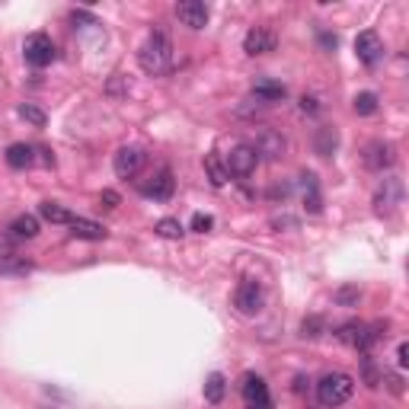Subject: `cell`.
I'll return each instance as SVG.
<instances>
[{
  "mask_svg": "<svg viewBox=\"0 0 409 409\" xmlns=\"http://www.w3.org/2000/svg\"><path fill=\"white\" fill-rule=\"evenodd\" d=\"M99 204H102V208H115V204H119V192L106 189V192L99 195Z\"/></svg>",
  "mask_w": 409,
  "mask_h": 409,
  "instance_id": "obj_31",
  "label": "cell"
},
{
  "mask_svg": "<svg viewBox=\"0 0 409 409\" xmlns=\"http://www.w3.org/2000/svg\"><path fill=\"white\" fill-rule=\"evenodd\" d=\"M285 138H281L278 131H272V128H262L259 138H256V153H262V157L268 160H281L285 157Z\"/></svg>",
  "mask_w": 409,
  "mask_h": 409,
  "instance_id": "obj_12",
  "label": "cell"
},
{
  "mask_svg": "<svg viewBox=\"0 0 409 409\" xmlns=\"http://www.w3.org/2000/svg\"><path fill=\"white\" fill-rule=\"evenodd\" d=\"M355 55H358V61H361V64L374 67V64L383 58V42H381V36H377L374 29L358 32V38H355Z\"/></svg>",
  "mask_w": 409,
  "mask_h": 409,
  "instance_id": "obj_6",
  "label": "cell"
},
{
  "mask_svg": "<svg viewBox=\"0 0 409 409\" xmlns=\"http://www.w3.org/2000/svg\"><path fill=\"white\" fill-rule=\"evenodd\" d=\"M246 409H272V400H259V403H246Z\"/></svg>",
  "mask_w": 409,
  "mask_h": 409,
  "instance_id": "obj_37",
  "label": "cell"
},
{
  "mask_svg": "<svg viewBox=\"0 0 409 409\" xmlns=\"http://www.w3.org/2000/svg\"><path fill=\"white\" fill-rule=\"evenodd\" d=\"M67 227H70V234L80 236V240H106V234H109V230L102 227V224L87 221V217H74V221H70Z\"/></svg>",
  "mask_w": 409,
  "mask_h": 409,
  "instance_id": "obj_16",
  "label": "cell"
},
{
  "mask_svg": "<svg viewBox=\"0 0 409 409\" xmlns=\"http://www.w3.org/2000/svg\"><path fill=\"white\" fill-rule=\"evenodd\" d=\"M396 160V151L393 144H387V141H374V144H368V151H364V163H368V170H390Z\"/></svg>",
  "mask_w": 409,
  "mask_h": 409,
  "instance_id": "obj_9",
  "label": "cell"
},
{
  "mask_svg": "<svg viewBox=\"0 0 409 409\" xmlns=\"http://www.w3.org/2000/svg\"><path fill=\"white\" fill-rule=\"evenodd\" d=\"M38 214H42L45 221H51V224H70V221H74V214H70L64 204H58V202H42V204H38Z\"/></svg>",
  "mask_w": 409,
  "mask_h": 409,
  "instance_id": "obj_22",
  "label": "cell"
},
{
  "mask_svg": "<svg viewBox=\"0 0 409 409\" xmlns=\"http://www.w3.org/2000/svg\"><path fill=\"white\" fill-rule=\"evenodd\" d=\"M170 61H173V48H170V38L163 36V32H151V38H147L144 45H141L138 51V64L144 74L151 77H160L170 70Z\"/></svg>",
  "mask_w": 409,
  "mask_h": 409,
  "instance_id": "obj_1",
  "label": "cell"
},
{
  "mask_svg": "<svg viewBox=\"0 0 409 409\" xmlns=\"http://www.w3.org/2000/svg\"><path fill=\"white\" fill-rule=\"evenodd\" d=\"M147 153L141 151V147H121L119 153H115V176L119 179H131L141 173V166H144Z\"/></svg>",
  "mask_w": 409,
  "mask_h": 409,
  "instance_id": "obj_7",
  "label": "cell"
},
{
  "mask_svg": "<svg viewBox=\"0 0 409 409\" xmlns=\"http://www.w3.org/2000/svg\"><path fill=\"white\" fill-rule=\"evenodd\" d=\"M320 42H323L326 48H336V36H323V38H320Z\"/></svg>",
  "mask_w": 409,
  "mask_h": 409,
  "instance_id": "obj_38",
  "label": "cell"
},
{
  "mask_svg": "<svg viewBox=\"0 0 409 409\" xmlns=\"http://www.w3.org/2000/svg\"><path fill=\"white\" fill-rule=\"evenodd\" d=\"M253 96H256V99H262V102H281L288 96V89L281 87V83H275V80H256L253 83Z\"/></svg>",
  "mask_w": 409,
  "mask_h": 409,
  "instance_id": "obj_18",
  "label": "cell"
},
{
  "mask_svg": "<svg viewBox=\"0 0 409 409\" xmlns=\"http://www.w3.org/2000/svg\"><path fill=\"white\" fill-rule=\"evenodd\" d=\"M204 173H208V179H211V185H214V189H221V185L230 179L227 176V166H224L214 153H208V157H204Z\"/></svg>",
  "mask_w": 409,
  "mask_h": 409,
  "instance_id": "obj_23",
  "label": "cell"
},
{
  "mask_svg": "<svg viewBox=\"0 0 409 409\" xmlns=\"http://www.w3.org/2000/svg\"><path fill=\"white\" fill-rule=\"evenodd\" d=\"M243 51L246 55H268V51H275V32L266 29V26H256V29L246 32V38H243Z\"/></svg>",
  "mask_w": 409,
  "mask_h": 409,
  "instance_id": "obj_8",
  "label": "cell"
},
{
  "mask_svg": "<svg viewBox=\"0 0 409 409\" xmlns=\"http://www.w3.org/2000/svg\"><path fill=\"white\" fill-rule=\"evenodd\" d=\"M234 304H236V310L246 313V317L259 313V310H262V288L256 285V281H243V285L236 288Z\"/></svg>",
  "mask_w": 409,
  "mask_h": 409,
  "instance_id": "obj_10",
  "label": "cell"
},
{
  "mask_svg": "<svg viewBox=\"0 0 409 409\" xmlns=\"http://www.w3.org/2000/svg\"><path fill=\"white\" fill-rule=\"evenodd\" d=\"M10 230H13V236H19V240H32V236L38 234V221L32 214H19L16 221L10 224Z\"/></svg>",
  "mask_w": 409,
  "mask_h": 409,
  "instance_id": "obj_24",
  "label": "cell"
},
{
  "mask_svg": "<svg viewBox=\"0 0 409 409\" xmlns=\"http://www.w3.org/2000/svg\"><path fill=\"white\" fill-rule=\"evenodd\" d=\"M32 163H36V147H29V144L6 147V166H10V170H29Z\"/></svg>",
  "mask_w": 409,
  "mask_h": 409,
  "instance_id": "obj_15",
  "label": "cell"
},
{
  "mask_svg": "<svg viewBox=\"0 0 409 409\" xmlns=\"http://www.w3.org/2000/svg\"><path fill=\"white\" fill-rule=\"evenodd\" d=\"M157 236H163V240H179V236L185 234L182 230V224L176 221V217H163V221H157Z\"/></svg>",
  "mask_w": 409,
  "mask_h": 409,
  "instance_id": "obj_25",
  "label": "cell"
},
{
  "mask_svg": "<svg viewBox=\"0 0 409 409\" xmlns=\"http://www.w3.org/2000/svg\"><path fill=\"white\" fill-rule=\"evenodd\" d=\"M355 393V381H351L349 374H342V371H332V374H326L323 381L317 383V396L323 406L336 409L342 406V403H349V396Z\"/></svg>",
  "mask_w": 409,
  "mask_h": 409,
  "instance_id": "obj_2",
  "label": "cell"
},
{
  "mask_svg": "<svg viewBox=\"0 0 409 409\" xmlns=\"http://www.w3.org/2000/svg\"><path fill=\"white\" fill-rule=\"evenodd\" d=\"M259 166V153L253 144H236L227 153V176H253Z\"/></svg>",
  "mask_w": 409,
  "mask_h": 409,
  "instance_id": "obj_4",
  "label": "cell"
},
{
  "mask_svg": "<svg viewBox=\"0 0 409 409\" xmlns=\"http://www.w3.org/2000/svg\"><path fill=\"white\" fill-rule=\"evenodd\" d=\"M396 361H400V368L409 364V345L406 342H400V349H396Z\"/></svg>",
  "mask_w": 409,
  "mask_h": 409,
  "instance_id": "obj_34",
  "label": "cell"
},
{
  "mask_svg": "<svg viewBox=\"0 0 409 409\" xmlns=\"http://www.w3.org/2000/svg\"><path fill=\"white\" fill-rule=\"evenodd\" d=\"M23 55L29 67H48L55 61V42H51L45 32H32L23 45Z\"/></svg>",
  "mask_w": 409,
  "mask_h": 409,
  "instance_id": "obj_3",
  "label": "cell"
},
{
  "mask_svg": "<svg viewBox=\"0 0 409 409\" xmlns=\"http://www.w3.org/2000/svg\"><path fill=\"white\" fill-rule=\"evenodd\" d=\"M364 377H368V387H377V371H374V364H371V358H364Z\"/></svg>",
  "mask_w": 409,
  "mask_h": 409,
  "instance_id": "obj_32",
  "label": "cell"
},
{
  "mask_svg": "<svg viewBox=\"0 0 409 409\" xmlns=\"http://www.w3.org/2000/svg\"><path fill=\"white\" fill-rule=\"evenodd\" d=\"M358 298H361L358 288H339V291H336V304H342V307H351Z\"/></svg>",
  "mask_w": 409,
  "mask_h": 409,
  "instance_id": "obj_28",
  "label": "cell"
},
{
  "mask_svg": "<svg viewBox=\"0 0 409 409\" xmlns=\"http://www.w3.org/2000/svg\"><path fill=\"white\" fill-rule=\"evenodd\" d=\"M243 396H246V403H259V400H268V387L262 377L256 374H246L243 377Z\"/></svg>",
  "mask_w": 409,
  "mask_h": 409,
  "instance_id": "obj_20",
  "label": "cell"
},
{
  "mask_svg": "<svg viewBox=\"0 0 409 409\" xmlns=\"http://www.w3.org/2000/svg\"><path fill=\"white\" fill-rule=\"evenodd\" d=\"M224 390H227V381H224L221 371L208 374V381H204V400H208L211 406H217V403L224 400Z\"/></svg>",
  "mask_w": 409,
  "mask_h": 409,
  "instance_id": "obj_21",
  "label": "cell"
},
{
  "mask_svg": "<svg viewBox=\"0 0 409 409\" xmlns=\"http://www.w3.org/2000/svg\"><path fill=\"white\" fill-rule=\"evenodd\" d=\"M176 16L182 26H189V29H204L208 26V6L202 4V0H182V4L176 6Z\"/></svg>",
  "mask_w": 409,
  "mask_h": 409,
  "instance_id": "obj_11",
  "label": "cell"
},
{
  "mask_svg": "<svg viewBox=\"0 0 409 409\" xmlns=\"http://www.w3.org/2000/svg\"><path fill=\"white\" fill-rule=\"evenodd\" d=\"M19 119H26L29 125H36V128H45L48 115H45L38 106H29V102H23V106H19Z\"/></svg>",
  "mask_w": 409,
  "mask_h": 409,
  "instance_id": "obj_26",
  "label": "cell"
},
{
  "mask_svg": "<svg viewBox=\"0 0 409 409\" xmlns=\"http://www.w3.org/2000/svg\"><path fill=\"white\" fill-rule=\"evenodd\" d=\"M300 329H304V336L317 339V336H320V329H323V320H320V317H307V320H304V326H300Z\"/></svg>",
  "mask_w": 409,
  "mask_h": 409,
  "instance_id": "obj_30",
  "label": "cell"
},
{
  "mask_svg": "<svg viewBox=\"0 0 409 409\" xmlns=\"http://www.w3.org/2000/svg\"><path fill=\"white\" fill-rule=\"evenodd\" d=\"M211 227H214V217H211V214H195V217H192V230H195V234H208Z\"/></svg>",
  "mask_w": 409,
  "mask_h": 409,
  "instance_id": "obj_29",
  "label": "cell"
},
{
  "mask_svg": "<svg viewBox=\"0 0 409 409\" xmlns=\"http://www.w3.org/2000/svg\"><path fill=\"white\" fill-rule=\"evenodd\" d=\"M70 19H74V23H89V26L96 23V19L89 16V13H83V10H74V13H70Z\"/></svg>",
  "mask_w": 409,
  "mask_h": 409,
  "instance_id": "obj_35",
  "label": "cell"
},
{
  "mask_svg": "<svg viewBox=\"0 0 409 409\" xmlns=\"http://www.w3.org/2000/svg\"><path fill=\"white\" fill-rule=\"evenodd\" d=\"M36 153H38V163H42V166H55V157H51V151H48V147H36Z\"/></svg>",
  "mask_w": 409,
  "mask_h": 409,
  "instance_id": "obj_33",
  "label": "cell"
},
{
  "mask_svg": "<svg viewBox=\"0 0 409 409\" xmlns=\"http://www.w3.org/2000/svg\"><path fill=\"white\" fill-rule=\"evenodd\" d=\"M300 109H304V112H317V99H313V96H304V99H300Z\"/></svg>",
  "mask_w": 409,
  "mask_h": 409,
  "instance_id": "obj_36",
  "label": "cell"
},
{
  "mask_svg": "<svg viewBox=\"0 0 409 409\" xmlns=\"http://www.w3.org/2000/svg\"><path fill=\"white\" fill-rule=\"evenodd\" d=\"M351 109H355L358 115H374L377 112V96L374 93H358L355 102H351Z\"/></svg>",
  "mask_w": 409,
  "mask_h": 409,
  "instance_id": "obj_27",
  "label": "cell"
},
{
  "mask_svg": "<svg viewBox=\"0 0 409 409\" xmlns=\"http://www.w3.org/2000/svg\"><path fill=\"white\" fill-rule=\"evenodd\" d=\"M173 189H176V179H173V173H170V170H160L157 176H153L141 192H144L147 198H153V202H170V198H173Z\"/></svg>",
  "mask_w": 409,
  "mask_h": 409,
  "instance_id": "obj_13",
  "label": "cell"
},
{
  "mask_svg": "<svg viewBox=\"0 0 409 409\" xmlns=\"http://www.w3.org/2000/svg\"><path fill=\"white\" fill-rule=\"evenodd\" d=\"M304 208L310 214H320L323 211V195H320V185H317V176L313 173H304Z\"/></svg>",
  "mask_w": 409,
  "mask_h": 409,
  "instance_id": "obj_17",
  "label": "cell"
},
{
  "mask_svg": "<svg viewBox=\"0 0 409 409\" xmlns=\"http://www.w3.org/2000/svg\"><path fill=\"white\" fill-rule=\"evenodd\" d=\"M339 339H342L345 345H351V349H361V351H368L371 345L381 339V332H377V326H364V323H345V326H339V332H336Z\"/></svg>",
  "mask_w": 409,
  "mask_h": 409,
  "instance_id": "obj_5",
  "label": "cell"
},
{
  "mask_svg": "<svg viewBox=\"0 0 409 409\" xmlns=\"http://www.w3.org/2000/svg\"><path fill=\"white\" fill-rule=\"evenodd\" d=\"M400 198H403V185H400V179H383V189L374 195V208H377V214H387L393 204H400Z\"/></svg>",
  "mask_w": 409,
  "mask_h": 409,
  "instance_id": "obj_14",
  "label": "cell"
},
{
  "mask_svg": "<svg viewBox=\"0 0 409 409\" xmlns=\"http://www.w3.org/2000/svg\"><path fill=\"white\" fill-rule=\"evenodd\" d=\"M313 147H317L320 157H332V151L339 147V131H336V128H329V125L317 128V138H313Z\"/></svg>",
  "mask_w": 409,
  "mask_h": 409,
  "instance_id": "obj_19",
  "label": "cell"
}]
</instances>
